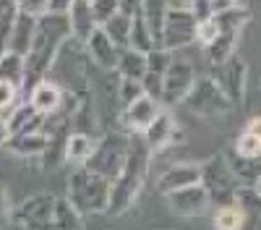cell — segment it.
Masks as SVG:
<instances>
[{
	"label": "cell",
	"instance_id": "cell-44",
	"mask_svg": "<svg viewBox=\"0 0 261 230\" xmlns=\"http://www.w3.org/2000/svg\"><path fill=\"white\" fill-rule=\"evenodd\" d=\"M246 134H251V136H256V139H261V115H256V118H251L248 123H246V129H243Z\"/></svg>",
	"mask_w": 261,
	"mask_h": 230
},
{
	"label": "cell",
	"instance_id": "cell-42",
	"mask_svg": "<svg viewBox=\"0 0 261 230\" xmlns=\"http://www.w3.org/2000/svg\"><path fill=\"white\" fill-rule=\"evenodd\" d=\"M141 8H144V0H120V13L128 16V18L139 16Z\"/></svg>",
	"mask_w": 261,
	"mask_h": 230
},
{
	"label": "cell",
	"instance_id": "cell-45",
	"mask_svg": "<svg viewBox=\"0 0 261 230\" xmlns=\"http://www.w3.org/2000/svg\"><path fill=\"white\" fill-rule=\"evenodd\" d=\"M241 230H261V215H246Z\"/></svg>",
	"mask_w": 261,
	"mask_h": 230
},
{
	"label": "cell",
	"instance_id": "cell-23",
	"mask_svg": "<svg viewBox=\"0 0 261 230\" xmlns=\"http://www.w3.org/2000/svg\"><path fill=\"white\" fill-rule=\"evenodd\" d=\"M241 34L243 32H220V37L204 50L212 68H220L222 63H227L235 55V45H238V39H241Z\"/></svg>",
	"mask_w": 261,
	"mask_h": 230
},
{
	"label": "cell",
	"instance_id": "cell-21",
	"mask_svg": "<svg viewBox=\"0 0 261 230\" xmlns=\"http://www.w3.org/2000/svg\"><path fill=\"white\" fill-rule=\"evenodd\" d=\"M34 32H37V18L27 16V13H16V24L11 32V42H8V50L27 58L32 50V42H34Z\"/></svg>",
	"mask_w": 261,
	"mask_h": 230
},
{
	"label": "cell",
	"instance_id": "cell-46",
	"mask_svg": "<svg viewBox=\"0 0 261 230\" xmlns=\"http://www.w3.org/2000/svg\"><path fill=\"white\" fill-rule=\"evenodd\" d=\"M11 141V129H8V120L0 118V146H6Z\"/></svg>",
	"mask_w": 261,
	"mask_h": 230
},
{
	"label": "cell",
	"instance_id": "cell-47",
	"mask_svg": "<svg viewBox=\"0 0 261 230\" xmlns=\"http://www.w3.org/2000/svg\"><path fill=\"white\" fill-rule=\"evenodd\" d=\"M253 188H256V191H258V194H261V175H258V178H256V183H253Z\"/></svg>",
	"mask_w": 261,
	"mask_h": 230
},
{
	"label": "cell",
	"instance_id": "cell-19",
	"mask_svg": "<svg viewBox=\"0 0 261 230\" xmlns=\"http://www.w3.org/2000/svg\"><path fill=\"white\" fill-rule=\"evenodd\" d=\"M50 146L47 131H29V134H16L6 144V149L16 157H42Z\"/></svg>",
	"mask_w": 261,
	"mask_h": 230
},
{
	"label": "cell",
	"instance_id": "cell-48",
	"mask_svg": "<svg viewBox=\"0 0 261 230\" xmlns=\"http://www.w3.org/2000/svg\"><path fill=\"white\" fill-rule=\"evenodd\" d=\"M238 3H243V0H238Z\"/></svg>",
	"mask_w": 261,
	"mask_h": 230
},
{
	"label": "cell",
	"instance_id": "cell-25",
	"mask_svg": "<svg viewBox=\"0 0 261 230\" xmlns=\"http://www.w3.org/2000/svg\"><path fill=\"white\" fill-rule=\"evenodd\" d=\"M118 73L123 79H136L141 81L146 76V53H139L134 47H123L118 58Z\"/></svg>",
	"mask_w": 261,
	"mask_h": 230
},
{
	"label": "cell",
	"instance_id": "cell-6",
	"mask_svg": "<svg viewBox=\"0 0 261 230\" xmlns=\"http://www.w3.org/2000/svg\"><path fill=\"white\" fill-rule=\"evenodd\" d=\"M183 105L191 113L201 115L206 120H220V118H225V115H230L235 110V105L227 99V94L220 89V84H217L212 76L196 79V84L191 87V92L183 99Z\"/></svg>",
	"mask_w": 261,
	"mask_h": 230
},
{
	"label": "cell",
	"instance_id": "cell-26",
	"mask_svg": "<svg viewBox=\"0 0 261 230\" xmlns=\"http://www.w3.org/2000/svg\"><path fill=\"white\" fill-rule=\"evenodd\" d=\"M243 220H246V212L241 204H222L214 209L212 215V225L214 230H241L243 227Z\"/></svg>",
	"mask_w": 261,
	"mask_h": 230
},
{
	"label": "cell",
	"instance_id": "cell-38",
	"mask_svg": "<svg viewBox=\"0 0 261 230\" xmlns=\"http://www.w3.org/2000/svg\"><path fill=\"white\" fill-rule=\"evenodd\" d=\"M13 105H18V87L8 81H0V113L13 110Z\"/></svg>",
	"mask_w": 261,
	"mask_h": 230
},
{
	"label": "cell",
	"instance_id": "cell-14",
	"mask_svg": "<svg viewBox=\"0 0 261 230\" xmlns=\"http://www.w3.org/2000/svg\"><path fill=\"white\" fill-rule=\"evenodd\" d=\"M86 55H89L92 66L99 71H118V58H120V47L105 34L102 27H97L92 32V37L84 42Z\"/></svg>",
	"mask_w": 261,
	"mask_h": 230
},
{
	"label": "cell",
	"instance_id": "cell-37",
	"mask_svg": "<svg viewBox=\"0 0 261 230\" xmlns=\"http://www.w3.org/2000/svg\"><path fill=\"white\" fill-rule=\"evenodd\" d=\"M16 11L42 18L45 13H50V0H16Z\"/></svg>",
	"mask_w": 261,
	"mask_h": 230
},
{
	"label": "cell",
	"instance_id": "cell-2",
	"mask_svg": "<svg viewBox=\"0 0 261 230\" xmlns=\"http://www.w3.org/2000/svg\"><path fill=\"white\" fill-rule=\"evenodd\" d=\"M151 149L144 144V139L136 134L130 136V149H128V157H125V165L120 175L113 181V188H110V207H107V215L110 217H120L125 215L130 207H134L144 188H146V178H149V165H151Z\"/></svg>",
	"mask_w": 261,
	"mask_h": 230
},
{
	"label": "cell",
	"instance_id": "cell-10",
	"mask_svg": "<svg viewBox=\"0 0 261 230\" xmlns=\"http://www.w3.org/2000/svg\"><path fill=\"white\" fill-rule=\"evenodd\" d=\"M196 71L188 60H172V66L167 68L165 79H162V94H160V105L165 110H172L183 105V99L188 97L191 87L196 84Z\"/></svg>",
	"mask_w": 261,
	"mask_h": 230
},
{
	"label": "cell",
	"instance_id": "cell-17",
	"mask_svg": "<svg viewBox=\"0 0 261 230\" xmlns=\"http://www.w3.org/2000/svg\"><path fill=\"white\" fill-rule=\"evenodd\" d=\"M63 97H65V89L60 87V84H55L53 79H42L29 92V102L42 115H55L63 108Z\"/></svg>",
	"mask_w": 261,
	"mask_h": 230
},
{
	"label": "cell",
	"instance_id": "cell-20",
	"mask_svg": "<svg viewBox=\"0 0 261 230\" xmlns=\"http://www.w3.org/2000/svg\"><path fill=\"white\" fill-rule=\"evenodd\" d=\"M68 24H71V34L79 42H86L92 37V32L97 29V18L92 13L89 0H73V6L68 11Z\"/></svg>",
	"mask_w": 261,
	"mask_h": 230
},
{
	"label": "cell",
	"instance_id": "cell-40",
	"mask_svg": "<svg viewBox=\"0 0 261 230\" xmlns=\"http://www.w3.org/2000/svg\"><path fill=\"white\" fill-rule=\"evenodd\" d=\"M162 79H165V76H160V73H149V71H146V76L141 79L144 92H146L149 97L160 99V94H162Z\"/></svg>",
	"mask_w": 261,
	"mask_h": 230
},
{
	"label": "cell",
	"instance_id": "cell-15",
	"mask_svg": "<svg viewBox=\"0 0 261 230\" xmlns=\"http://www.w3.org/2000/svg\"><path fill=\"white\" fill-rule=\"evenodd\" d=\"M196 183H201V162H175L160 175L157 191L167 196L172 191H180V188H188Z\"/></svg>",
	"mask_w": 261,
	"mask_h": 230
},
{
	"label": "cell",
	"instance_id": "cell-22",
	"mask_svg": "<svg viewBox=\"0 0 261 230\" xmlns=\"http://www.w3.org/2000/svg\"><path fill=\"white\" fill-rule=\"evenodd\" d=\"M94 149H97V139L94 136L71 131L68 141H65V162H71L76 167H84V165H89Z\"/></svg>",
	"mask_w": 261,
	"mask_h": 230
},
{
	"label": "cell",
	"instance_id": "cell-5",
	"mask_svg": "<svg viewBox=\"0 0 261 230\" xmlns=\"http://www.w3.org/2000/svg\"><path fill=\"white\" fill-rule=\"evenodd\" d=\"M128 149H130V134H125L120 129H110L97 139V149H94V155H92V160H89L86 167L99 173V175H105L113 183L123 170Z\"/></svg>",
	"mask_w": 261,
	"mask_h": 230
},
{
	"label": "cell",
	"instance_id": "cell-24",
	"mask_svg": "<svg viewBox=\"0 0 261 230\" xmlns=\"http://www.w3.org/2000/svg\"><path fill=\"white\" fill-rule=\"evenodd\" d=\"M170 0H144V8H141V16L146 21V27L154 37V42L160 45V37H162V27H165V18H167V11H170Z\"/></svg>",
	"mask_w": 261,
	"mask_h": 230
},
{
	"label": "cell",
	"instance_id": "cell-43",
	"mask_svg": "<svg viewBox=\"0 0 261 230\" xmlns=\"http://www.w3.org/2000/svg\"><path fill=\"white\" fill-rule=\"evenodd\" d=\"M73 0H50V13H68Z\"/></svg>",
	"mask_w": 261,
	"mask_h": 230
},
{
	"label": "cell",
	"instance_id": "cell-1",
	"mask_svg": "<svg viewBox=\"0 0 261 230\" xmlns=\"http://www.w3.org/2000/svg\"><path fill=\"white\" fill-rule=\"evenodd\" d=\"M71 34V24H68V13H45L42 18H37V32H34V42L32 50L24 58V89L32 92L42 79H47V71L53 66V60L60 50V45Z\"/></svg>",
	"mask_w": 261,
	"mask_h": 230
},
{
	"label": "cell",
	"instance_id": "cell-31",
	"mask_svg": "<svg viewBox=\"0 0 261 230\" xmlns=\"http://www.w3.org/2000/svg\"><path fill=\"white\" fill-rule=\"evenodd\" d=\"M235 204H241L246 215H261V194L253 186H238Z\"/></svg>",
	"mask_w": 261,
	"mask_h": 230
},
{
	"label": "cell",
	"instance_id": "cell-3",
	"mask_svg": "<svg viewBox=\"0 0 261 230\" xmlns=\"http://www.w3.org/2000/svg\"><path fill=\"white\" fill-rule=\"evenodd\" d=\"M47 76H53L55 84L65 92H84L89 89V79H92V60L86 55L84 42H79L76 37H68L60 45L53 66L47 71Z\"/></svg>",
	"mask_w": 261,
	"mask_h": 230
},
{
	"label": "cell",
	"instance_id": "cell-36",
	"mask_svg": "<svg viewBox=\"0 0 261 230\" xmlns=\"http://www.w3.org/2000/svg\"><path fill=\"white\" fill-rule=\"evenodd\" d=\"M220 37V24H217L214 18H209V21H201L199 27H196V45H201L204 50L212 45V42Z\"/></svg>",
	"mask_w": 261,
	"mask_h": 230
},
{
	"label": "cell",
	"instance_id": "cell-34",
	"mask_svg": "<svg viewBox=\"0 0 261 230\" xmlns=\"http://www.w3.org/2000/svg\"><path fill=\"white\" fill-rule=\"evenodd\" d=\"M92 3V13L97 18V27H105L113 16L120 13V0H89Z\"/></svg>",
	"mask_w": 261,
	"mask_h": 230
},
{
	"label": "cell",
	"instance_id": "cell-7",
	"mask_svg": "<svg viewBox=\"0 0 261 230\" xmlns=\"http://www.w3.org/2000/svg\"><path fill=\"white\" fill-rule=\"evenodd\" d=\"M201 186L209 191L212 204H217V207L235 201L238 181L232 175L227 152H214L206 162H201Z\"/></svg>",
	"mask_w": 261,
	"mask_h": 230
},
{
	"label": "cell",
	"instance_id": "cell-30",
	"mask_svg": "<svg viewBox=\"0 0 261 230\" xmlns=\"http://www.w3.org/2000/svg\"><path fill=\"white\" fill-rule=\"evenodd\" d=\"M130 47L139 50V53H149V50L157 47V42H154V37H151V32H149L141 13L134 16V27H130Z\"/></svg>",
	"mask_w": 261,
	"mask_h": 230
},
{
	"label": "cell",
	"instance_id": "cell-28",
	"mask_svg": "<svg viewBox=\"0 0 261 230\" xmlns=\"http://www.w3.org/2000/svg\"><path fill=\"white\" fill-rule=\"evenodd\" d=\"M55 227L58 230H81V215L68 201V196L55 199Z\"/></svg>",
	"mask_w": 261,
	"mask_h": 230
},
{
	"label": "cell",
	"instance_id": "cell-16",
	"mask_svg": "<svg viewBox=\"0 0 261 230\" xmlns=\"http://www.w3.org/2000/svg\"><path fill=\"white\" fill-rule=\"evenodd\" d=\"M141 139L151 149V155H160V152L167 149V146H172V141H178V123H175V118H172V113L162 110L157 115V120L141 134Z\"/></svg>",
	"mask_w": 261,
	"mask_h": 230
},
{
	"label": "cell",
	"instance_id": "cell-8",
	"mask_svg": "<svg viewBox=\"0 0 261 230\" xmlns=\"http://www.w3.org/2000/svg\"><path fill=\"white\" fill-rule=\"evenodd\" d=\"M55 194H32L18 201L11 212V222L21 230H58L55 227Z\"/></svg>",
	"mask_w": 261,
	"mask_h": 230
},
{
	"label": "cell",
	"instance_id": "cell-11",
	"mask_svg": "<svg viewBox=\"0 0 261 230\" xmlns=\"http://www.w3.org/2000/svg\"><path fill=\"white\" fill-rule=\"evenodd\" d=\"M162 110H165V108L160 105V99L144 94L141 99L130 102L128 108L120 110V115H118V129L125 131V134H130V136H136V134L141 136L149 125L157 120V115H160Z\"/></svg>",
	"mask_w": 261,
	"mask_h": 230
},
{
	"label": "cell",
	"instance_id": "cell-33",
	"mask_svg": "<svg viewBox=\"0 0 261 230\" xmlns=\"http://www.w3.org/2000/svg\"><path fill=\"white\" fill-rule=\"evenodd\" d=\"M235 155L246 157V160H261V139L251 136V134H241L235 141Z\"/></svg>",
	"mask_w": 261,
	"mask_h": 230
},
{
	"label": "cell",
	"instance_id": "cell-32",
	"mask_svg": "<svg viewBox=\"0 0 261 230\" xmlns=\"http://www.w3.org/2000/svg\"><path fill=\"white\" fill-rule=\"evenodd\" d=\"M172 60H175V58H172V53H167V50H162V47H154V50L146 53V71L165 76L167 68L172 66Z\"/></svg>",
	"mask_w": 261,
	"mask_h": 230
},
{
	"label": "cell",
	"instance_id": "cell-13",
	"mask_svg": "<svg viewBox=\"0 0 261 230\" xmlns=\"http://www.w3.org/2000/svg\"><path fill=\"white\" fill-rule=\"evenodd\" d=\"M162 199L170 207V212H175L180 217H204L209 212V207H212V196L201 183L180 188V191H172Z\"/></svg>",
	"mask_w": 261,
	"mask_h": 230
},
{
	"label": "cell",
	"instance_id": "cell-41",
	"mask_svg": "<svg viewBox=\"0 0 261 230\" xmlns=\"http://www.w3.org/2000/svg\"><path fill=\"white\" fill-rule=\"evenodd\" d=\"M11 212H13V204H11V199H8L6 186L0 183V225H3V222H11Z\"/></svg>",
	"mask_w": 261,
	"mask_h": 230
},
{
	"label": "cell",
	"instance_id": "cell-39",
	"mask_svg": "<svg viewBox=\"0 0 261 230\" xmlns=\"http://www.w3.org/2000/svg\"><path fill=\"white\" fill-rule=\"evenodd\" d=\"M191 8V13H193V18L199 21H209V18H214V6H212V0H193V3L188 6Z\"/></svg>",
	"mask_w": 261,
	"mask_h": 230
},
{
	"label": "cell",
	"instance_id": "cell-12",
	"mask_svg": "<svg viewBox=\"0 0 261 230\" xmlns=\"http://www.w3.org/2000/svg\"><path fill=\"white\" fill-rule=\"evenodd\" d=\"M217 84H220V89L227 94V99L235 105H241L246 99V84H248V66L243 58L232 55L227 63H222L220 68H214V76H212Z\"/></svg>",
	"mask_w": 261,
	"mask_h": 230
},
{
	"label": "cell",
	"instance_id": "cell-35",
	"mask_svg": "<svg viewBox=\"0 0 261 230\" xmlns=\"http://www.w3.org/2000/svg\"><path fill=\"white\" fill-rule=\"evenodd\" d=\"M146 92H144V84L136 81V79H123L120 76V108H128L130 102L141 99Z\"/></svg>",
	"mask_w": 261,
	"mask_h": 230
},
{
	"label": "cell",
	"instance_id": "cell-4",
	"mask_svg": "<svg viewBox=\"0 0 261 230\" xmlns=\"http://www.w3.org/2000/svg\"><path fill=\"white\" fill-rule=\"evenodd\" d=\"M110 188L113 183L105 175L89 170V167H76L68 178V201L79 209V215H107L110 207Z\"/></svg>",
	"mask_w": 261,
	"mask_h": 230
},
{
	"label": "cell",
	"instance_id": "cell-18",
	"mask_svg": "<svg viewBox=\"0 0 261 230\" xmlns=\"http://www.w3.org/2000/svg\"><path fill=\"white\" fill-rule=\"evenodd\" d=\"M6 120H8L11 136H16V134H29V131H45L47 115L37 113V108L27 99V102H18Z\"/></svg>",
	"mask_w": 261,
	"mask_h": 230
},
{
	"label": "cell",
	"instance_id": "cell-9",
	"mask_svg": "<svg viewBox=\"0 0 261 230\" xmlns=\"http://www.w3.org/2000/svg\"><path fill=\"white\" fill-rule=\"evenodd\" d=\"M196 27H199V21L193 18L191 8H170L157 47H162L167 53H175V50L193 45L196 42Z\"/></svg>",
	"mask_w": 261,
	"mask_h": 230
},
{
	"label": "cell",
	"instance_id": "cell-27",
	"mask_svg": "<svg viewBox=\"0 0 261 230\" xmlns=\"http://www.w3.org/2000/svg\"><path fill=\"white\" fill-rule=\"evenodd\" d=\"M24 73H27V68H24V58L21 55H16L11 50L0 55V81H8L21 89L24 87Z\"/></svg>",
	"mask_w": 261,
	"mask_h": 230
},
{
	"label": "cell",
	"instance_id": "cell-29",
	"mask_svg": "<svg viewBox=\"0 0 261 230\" xmlns=\"http://www.w3.org/2000/svg\"><path fill=\"white\" fill-rule=\"evenodd\" d=\"M130 27H134V18L118 13V16H113L110 21H107L102 29H105V34L123 50V47H130Z\"/></svg>",
	"mask_w": 261,
	"mask_h": 230
}]
</instances>
